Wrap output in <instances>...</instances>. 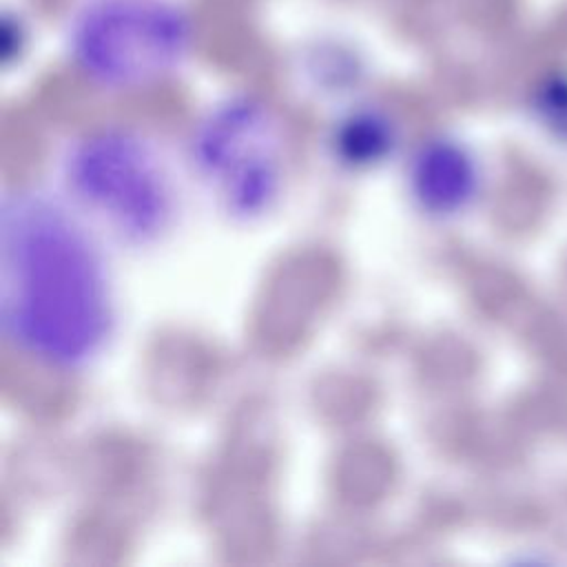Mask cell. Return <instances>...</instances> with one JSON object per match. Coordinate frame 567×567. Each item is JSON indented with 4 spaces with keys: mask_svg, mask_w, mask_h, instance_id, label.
Segmentation results:
<instances>
[{
    "mask_svg": "<svg viewBox=\"0 0 567 567\" xmlns=\"http://www.w3.org/2000/svg\"><path fill=\"white\" fill-rule=\"evenodd\" d=\"M408 186L421 210L450 217L465 210L476 197L478 164L458 142L430 140L412 155Z\"/></svg>",
    "mask_w": 567,
    "mask_h": 567,
    "instance_id": "5b68a950",
    "label": "cell"
},
{
    "mask_svg": "<svg viewBox=\"0 0 567 567\" xmlns=\"http://www.w3.org/2000/svg\"><path fill=\"white\" fill-rule=\"evenodd\" d=\"M190 162L224 213L259 219L277 206L288 177L284 126L261 100L230 97L197 124Z\"/></svg>",
    "mask_w": 567,
    "mask_h": 567,
    "instance_id": "277c9868",
    "label": "cell"
},
{
    "mask_svg": "<svg viewBox=\"0 0 567 567\" xmlns=\"http://www.w3.org/2000/svg\"><path fill=\"white\" fill-rule=\"evenodd\" d=\"M115 297L89 221L35 188L0 210V323L22 354L55 370L91 365L115 330Z\"/></svg>",
    "mask_w": 567,
    "mask_h": 567,
    "instance_id": "6da1fadb",
    "label": "cell"
},
{
    "mask_svg": "<svg viewBox=\"0 0 567 567\" xmlns=\"http://www.w3.org/2000/svg\"><path fill=\"white\" fill-rule=\"evenodd\" d=\"M193 27L168 0H86L69 31L75 69L102 89L162 82L190 51Z\"/></svg>",
    "mask_w": 567,
    "mask_h": 567,
    "instance_id": "3957f363",
    "label": "cell"
},
{
    "mask_svg": "<svg viewBox=\"0 0 567 567\" xmlns=\"http://www.w3.org/2000/svg\"><path fill=\"white\" fill-rule=\"evenodd\" d=\"M396 124L377 109H361L339 122L332 135L334 157L350 168H372L394 155Z\"/></svg>",
    "mask_w": 567,
    "mask_h": 567,
    "instance_id": "8992f818",
    "label": "cell"
},
{
    "mask_svg": "<svg viewBox=\"0 0 567 567\" xmlns=\"http://www.w3.org/2000/svg\"><path fill=\"white\" fill-rule=\"evenodd\" d=\"M69 204L131 248L157 244L177 219L175 177L162 151L131 128H95L62 164Z\"/></svg>",
    "mask_w": 567,
    "mask_h": 567,
    "instance_id": "7a4b0ae2",
    "label": "cell"
}]
</instances>
